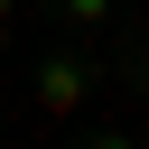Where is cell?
<instances>
[{"label": "cell", "mask_w": 149, "mask_h": 149, "mask_svg": "<svg viewBox=\"0 0 149 149\" xmlns=\"http://www.w3.org/2000/svg\"><path fill=\"white\" fill-rule=\"evenodd\" d=\"M74 93H84V65H74V56L37 65V112H74Z\"/></svg>", "instance_id": "obj_1"}, {"label": "cell", "mask_w": 149, "mask_h": 149, "mask_svg": "<svg viewBox=\"0 0 149 149\" xmlns=\"http://www.w3.org/2000/svg\"><path fill=\"white\" fill-rule=\"evenodd\" d=\"M56 9H65L74 28H93V19H112V0H56Z\"/></svg>", "instance_id": "obj_2"}, {"label": "cell", "mask_w": 149, "mask_h": 149, "mask_svg": "<svg viewBox=\"0 0 149 149\" xmlns=\"http://www.w3.org/2000/svg\"><path fill=\"white\" fill-rule=\"evenodd\" d=\"M93 149H130V140H93Z\"/></svg>", "instance_id": "obj_3"}, {"label": "cell", "mask_w": 149, "mask_h": 149, "mask_svg": "<svg viewBox=\"0 0 149 149\" xmlns=\"http://www.w3.org/2000/svg\"><path fill=\"white\" fill-rule=\"evenodd\" d=\"M9 9H19V0H0V19H9Z\"/></svg>", "instance_id": "obj_4"}]
</instances>
